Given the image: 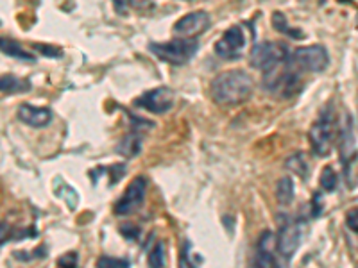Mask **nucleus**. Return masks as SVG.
<instances>
[{"label": "nucleus", "instance_id": "nucleus-1", "mask_svg": "<svg viewBox=\"0 0 358 268\" xmlns=\"http://www.w3.org/2000/svg\"><path fill=\"white\" fill-rule=\"evenodd\" d=\"M252 79L244 70H228L219 73L210 84V95L219 106H236L252 94Z\"/></svg>", "mask_w": 358, "mask_h": 268}, {"label": "nucleus", "instance_id": "nucleus-2", "mask_svg": "<svg viewBox=\"0 0 358 268\" xmlns=\"http://www.w3.org/2000/svg\"><path fill=\"white\" fill-rule=\"evenodd\" d=\"M290 61V54L285 43H278V41H264L257 43L251 49L249 54V65L252 68L260 70V72L271 73L278 70L280 66L287 65Z\"/></svg>", "mask_w": 358, "mask_h": 268}, {"label": "nucleus", "instance_id": "nucleus-3", "mask_svg": "<svg viewBox=\"0 0 358 268\" xmlns=\"http://www.w3.org/2000/svg\"><path fill=\"white\" fill-rule=\"evenodd\" d=\"M335 127L338 124L335 122V111L334 106H326L319 118L312 124L308 131V140L312 145V151L317 156H328L334 149L335 140Z\"/></svg>", "mask_w": 358, "mask_h": 268}, {"label": "nucleus", "instance_id": "nucleus-4", "mask_svg": "<svg viewBox=\"0 0 358 268\" xmlns=\"http://www.w3.org/2000/svg\"><path fill=\"white\" fill-rule=\"evenodd\" d=\"M197 50H199V43L196 40H183V38L149 45V52L155 54L159 61L176 66L187 65L192 57L196 56Z\"/></svg>", "mask_w": 358, "mask_h": 268}, {"label": "nucleus", "instance_id": "nucleus-5", "mask_svg": "<svg viewBox=\"0 0 358 268\" xmlns=\"http://www.w3.org/2000/svg\"><path fill=\"white\" fill-rule=\"evenodd\" d=\"M290 63L294 68L301 72L319 73L330 65V54L322 45H308V47H299L294 50Z\"/></svg>", "mask_w": 358, "mask_h": 268}, {"label": "nucleus", "instance_id": "nucleus-6", "mask_svg": "<svg viewBox=\"0 0 358 268\" xmlns=\"http://www.w3.org/2000/svg\"><path fill=\"white\" fill-rule=\"evenodd\" d=\"M255 268H287V260L278 251V236L273 231H264L257 241Z\"/></svg>", "mask_w": 358, "mask_h": 268}, {"label": "nucleus", "instance_id": "nucleus-7", "mask_svg": "<svg viewBox=\"0 0 358 268\" xmlns=\"http://www.w3.org/2000/svg\"><path fill=\"white\" fill-rule=\"evenodd\" d=\"M344 122H342L341 131H338V151H341L342 165L346 170V181L348 186H351V172H353V165H357V145H355V134H353V120L351 117L344 114ZM353 188V186H351Z\"/></svg>", "mask_w": 358, "mask_h": 268}, {"label": "nucleus", "instance_id": "nucleus-8", "mask_svg": "<svg viewBox=\"0 0 358 268\" xmlns=\"http://www.w3.org/2000/svg\"><path fill=\"white\" fill-rule=\"evenodd\" d=\"M134 106L142 107L152 114L167 113L174 106V91L167 86H158L142 94L138 98H134Z\"/></svg>", "mask_w": 358, "mask_h": 268}, {"label": "nucleus", "instance_id": "nucleus-9", "mask_svg": "<svg viewBox=\"0 0 358 268\" xmlns=\"http://www.w3.org/2000/svg\"><path fill=\"white\" fill-rule=\"evenodd\" d=\"M147 193V181L145 177H136L133 179L129 184H127L124 195L118 199V202L115 204V213L120 216L131 215V213H136L140 207L143 206V200H145Z\"/></svg>", "mask_w": 358, "mask_h": 268}, {"label": "nucleus", "instance_id": "nucleus-10", "mask_svg": "<svg viewBox=\"0 0 358 268\" xmlns=\"http://www.w3.org/2000/svg\"><path fill=\"white\" fill-rule=\"evenodd\" d=\"M245 47V34L242 31V27L238 25H233L229 27L226 33L222 34L220 40H217L215 43V54L220 59H226V61H235L242 56V50Z\"/></svg>", "mask_w": 358, "mask_h": 268}, {"label": "nucleus", "instance_id": "nucleus-11", "mask_svg": "<svg viewBox=\"0 0 358 268\" xmlns=\"http://www.w3.org/2000/svg\"><path fill=\"white\" fill-rule=\"evenodd\" d=\"M210 15L206 11H192L174 24V33L183 40H194L210 27Z\"/></svg>", "mask_w": 358, "mask_h": 268}, {"label": "nucleus", "instance_id": "nucleus-12", "mask_svg": "<svg viewBox=\"0 0 358 268\" xmlns=\"http://www.w3.org/2000/svg\"><path fill=\"white\" fill-rule=\"evenodd\" d=\"M301 241V229L294 222H285L281 225L280 234H278V251L285 260H289L294 252L299 247Z\"/></svg>", "mask_w": 358, "mask_h": 268}, {"label": "nucleus", "instance_id": "nucleus-13", "mask_svg": "<svg viewBox=\"0 0 358 268\" xmlns=\"http://www.w3.org/2000/svg\"><path fill=\"white\" fill-rule=\"evenodd\" d=\"M17 117L20 122L31 127H45L52 122V111L49 107H34L31 104H22L17 110Z\"/></svg>", "mask_w": 358, "mask_h": 268}, {"label": "nucleus", "instance_id": "nucleus-14", "mask_svg": "<svg viewBox=\"0 0 358 268\" xmlns=\"http://www.w3.org/2000/svg\"><path fill=\"white\" fill-rule=\"evenodd\" d=\"M0 88H2V94L8 95L25 94V91H31V81L17 77L13 73H4L2 79H0Z\"/></svg>", "mask_w": 358, "mask_h": 268}, {"label": "nucleus", "instance_id": "nucleus-15", "mask_svg": "<svg viewBox=\"0 0 358 268\" xmlns=\"http://www.w3.org/2000/svg\"><path fill=\"white\" fill-rule=\"evenodd\" d=\"M0 49H2V54L6 56L13 57V59H18V61H27V63H34L36 61V56L33 52H29L22 47L20 43L13 40H2V45H0Z\"/></svg>", "mask_w": 358, "mask_h": 268}, {"label": "nucleus", "instance_id": "nucleus-16", "mask_svg": "<svg viewBox=\"0 0 358 268\" xmlns=\"http://www.w3.org/2000/svg\"><path fill=\"white\" fill-rule=\"evenodd\" d=\"M140 151H142V136H140L138 133H134V131L131 134H127L126 138L118 143L117 147L118 154L124 156V158L127 159L138 156Z\"/></svg>", "mask_w": 358, "mask_h": 268}, {"label": "nucleus", "instance_id": "nucleus-17", "mask_svg": "<svg viewBox=\"0 0 358 268\" xmlns=\"http://www.w3.org/2000/svg\"><path fill=\"white\" fill-rule=\"evenodd\" d=\"M273 27L276 29L278 33L287 34V36L292 38V40H303V38H305V33H301V29L290 27L289 22H287V17L280 11L273 13Z\"/></svg>", "mask_w": 358, "mask_h": 268}, {"label": "nucleus", "instance_id": "nucleus-18", "mask_svg": "<svg viewBox=\"0 0 358 268\" xmlns=\"http://www.w3.org/2000/svg\"><path fill=\"white\" fill-rule=\"evenodd\" d=\"M285 167L289 168L290 172L299 175L303 181H306V179L310 177V165L308 161H306V156L303 154V152H296V154L290 156V158L287 159Z\"/></svg>", "mask_w": 358, "mask_h": 268}, {"label": "nucleus", "instance_id": "nucleus-19", "mask_svg": "<svg viewBox=\"0 0 358 268\" xmlns=\"http://www.w3.org/2000/svg\"><path fill=\"white\" fill-rule=\"evenodd\" d=\"M276 199L281 206H289L294 200V183L290 177H281L276 184Z\"/></svg>", "mask_w": 358, "mask_h": 268}, {"label": "nucleus", "instance_id": "nucleus-20", "mask_svg": "<svg viewBox=\"0 0 358 268\" xmlns=\"http://www.w3.org/2000/svg\"><path fill=\"white\" fill-rule=\"evenodd\" d=\"M321 188L324 191H328V193H331V191H335V188H337V183H338V177H337V172L334 170L331 167H324L321 172Z\"/></svg>", "mask_w": 358, "mask_h": 268}, {"label": "nucleus", "instance_id": "nucleus-21", "mask_svg": "<svg viewBox=\"0 0 358 268\" xmlns=\"http://www.w3.org/2000/svg\"><path fill=\"white\" fill-rule=\"evenodd\" d=\"M165 258H167L165 245L158 241L149 254V268H163L165 267Z\"/></svg>", "mask_w": 358, "mask_h": 268}, {"label": "nucleus", "instance_id": "nucleus-22", "mask_svg": "<svg viewBox=\"0 0 358 268\" xmlns=\"http://www.w3.org/2000/svg\"><path fill=\"white\" fill-rule=\"evenodd\" d=\"M97 268H129V261L120 260V258L102 256L99 258Z\"/></svg>", "mask_w": 358, "mask_h": 268}, {"label": "nucleus", "instance_id": "nucleus-23", "mask_svg": "<svg viewBox=\"0 0 358 268\" xmlns=\"http://www.w3.org/2000/svg\"><path fill=\"white\" fill-rule=\"evenodd\" d=\"M33 49L38 50V52H41V54H43V56L56 57V59H59V57L63 56V50H62V49H57V47H54V45L36 43V45H33Z\"/></svg>", "mask_w": 358, "mask_h": 268}, {"label": "nucleus", "instance_id": "nucleus-24", "mask_svg": "<svg viewBox=\"0 0 358 268\" xmlns=\"http://www.w3.org/2000/svg\"><path fill=\"white\" fill-rule=\"evenodd\" d=\"M57 267L59 268H76L78 267V254L76 252H69L65 256L57 260Z\"/></svg>", "mask_w": 358, "mask_h": 268}, {"label": "nucleus", "instance_id": "nucleus-25", "mask_svg": "<svg viewBox=\"0 0 358 268\" xmlns=\"http://www.w3.org/2000/svg\"><path fill=\"white\" fill-rule=\"evenodd\" d=\"M188 252H190V244H185L179 254V268H194V265L188 261Z\"/></svg>", "mask_w": 358, "mask_h": 268}, {"label": "nucleus", "instance_id": "nucleus-26", "mask_svg": "<svg viewBox=\"0 0 358 268\" xmlns=\"http://www.w3.org/2000/svg\"><path fill=\"white\" fill-rule=\"evenodd\" d=\"M346 223L351 231L358 232V209H351L346 215Z\"/></svg>", "mask_w": 358, "mask_h": 268}, {"label": "nucleus", "instance_id": "nucleus-27", "mask_svg": "<svg viewBox=\"0 0 358 268\" xmlns=\"http://www.w3.org/2000/svg\"><path fill=\"white\" fill-rule=\"evenodd\" d=\"M313 211H312V215L313 216H319V213L322 211V202H321V195H319V193H315V195H313Z\"/></svg>", "mask_w": 358, "mask_h": 268}]
</instances>
